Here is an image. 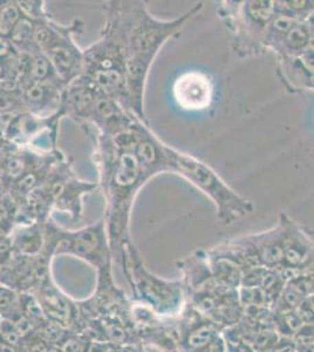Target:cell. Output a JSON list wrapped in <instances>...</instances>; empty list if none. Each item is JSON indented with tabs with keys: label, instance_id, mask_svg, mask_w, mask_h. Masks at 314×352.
Here are the masks:
<instances>
[{
	"label": "cell",
	"instance_id": "cell-6",
	"mask_svg": "<svg viewBox=\"0 0 314 352\" xmlns=\"http://www.w3.org/2000/svg\"><path fill=\"white\" fill-rule=\"evenodd\" d=\"M46 234L51 239L52 252L68 254L86 261L98 270L99 287L106 289L114 287L111 274L113 252L104 219L76 232L49 227Z\"/></svg>",
	"mask_w": 314,
	"mask_h": 352
},
{
	"label": "cell",
	"instance_id": "cell-26",
	"mask_svg": "<svg viewBox=\"0 0 314 352\" xmlns=\"http://www.w3.org/2000/svg\"><path fill=\"white\" fill-rule=\"evenodd\" d=\"M109 352H139L137 351V349L134 348V346H131V345L128 344H111V350Z\"/></svg>",
	"mask_w": 314,
	"mask_h": 352
},
{
	"label": "cell",
	"instance_id": "cell-14",
	"mask_svg": "<svg viewBox=\"0 0 314 352\" xmlns=\"http://www.w3.org/2000/svg\"><path fill=\"white\" fill-rule=\"evenodd\" d=\"M313 50V19L297 21L273 51L279 56H300Z\"/></svg>",
	"mask_w": 314,
	"mask_h": 352
},
{
	"label": "cell",
	"instance_id": "cell-9",
	"mask_svg": "<svg viewBox=\"0 0 314 352\" xmlns=\"http://www.w3.org/2000/svg\"><path fill=\"white\" fill-rule=\"evenodd\" d=\"M284 227V263L282 268L297 272H312L313 267V232L287 212L279 214Z\"/></svg>",
	"mask_w": 314,
	"mask_h": 352
},
{
	"label": "cell",
	"instance_id": "cell-1",
	"mask_svg": "<svg viewBox=\"0 0 314 352\" xmlns=\"http://www.w3.org/2000/svg\"><path fill=\"white\" fill-rule=\"evenodd\" d=\"M203 1L172 19H159L151 14L146 1L122 0L126 28V88L128 106L141 120L149 124L144 112V89L151 65L167 41L181 36L189 21L203 10Z\"/></svg>",
	"mask_w": 314,
	"mask_h": 352
},
{
	"label": "cell",
	"instance_id": "cell-25",
	"mask_svg": "<svg viewBox=\"0 0 314 352\" xmlns=\"http://www.w3.org/2000/svg\"><path fill=\"white\" fill-rule=\"evenodd\" d=\"M293 314H295V312H293V310H290V312H287V315H289V316L284 317V324H287V328H291V331L297 332L300 328H298L297 325L290 324V318H293ZM295 323H300V324H302V320L299 318V316L298 315H297V314H295Z\"/></svg>",
	"mask_w": 314,
	"mask_h": 352
},
{
	"label": "cell",
	"instance_id": "cell-18",
	"mask_svg": "<svg viewBox=\"0 0 314 352\" xmlns=\"http://www.w3.org/2000/svg\"><path fill=\"white\" fill-rule=\"evenodd\" d=\"M23 13L18 5L8 4L0 8V36L8 38L13 28H16Z\"/></svg>",
	"mask_w": 314,
	"mask_h": 352
},
{
	"label": "cell",
	"instance_id": "cell-16",
	"mask_svg": "<svg viewBox=\"0 0 314 352\" xmlns=\"http://www.w3.org/2000/svg\"><path fill=\"white\" fill-rule=\"evenodd\" d=\"M314 3L309 0H276V13L297 21L313 19Z\"/></svg>",
	"mask_w": 314,
	"mask_h": 352
},
{
	"label": "cell",
	"instance_id": "cell-24",
	"mask_svg": "<svg viewBox=\"0 0 314 352\" xmlns=\"http://www.w3.org/2000/svg\"><path fill=\"white\" fill-rule=\"evenodd\" d=\"M13 45L8 38L6 36H0V58L6 56L11 53Z\"/></svg>",
	"mask_w": 314,
	"mask_h": 352
},
{
	"label": "cell",
	"instance_id": "cell-13",
	"mask_svg": "<svg viewBox=\"0 0 314 352\" xmlns=\"http://www.w3.org/2000/svg\"><path fill=\"white\" fill-rule=\"evenodd\" d=\"M99 189V184L80 180L72 175L64 184L56 197L53 207L61 212L69 214L73 222L80 220L84 212V199Z\"/></svg>",
	"mask_w": 314,
	"mask_h": 352
},
{
	"label": "cell",
	"instance_id": "cell-7",
	"mask_svg": "<svg viewBox=\"0 0 314 352\" xmlns=\"http://www.w3.org/2000/svg\"><path fill=\"white\" fill-rule=\"evenodd\" d=\"M120 264L135 296L144 307L161 316H174L179 311L183 302L181 282H170L153 275L133 242L126 247Z\"/></svg>",
	"mask_w": 314,
	"mask_h": 352
},
{
	"label": "cell",
	"instance_id": "cell-29",
	"mask_svg": "<svg viewBox=\"0 0 314 352\" xmlns=\"http://www.w3.org/2000/svg\"><path fill=\"white\" fill-rule=\"evenodd\" d=\"M0 320H1V317H0Z\"/></svg>",
	"mask_w": 314,
	"mask_h": 352
},
{
	"label": "cell",
	"instance_id": "cell-17",
	"mask_svg": "<svg viewBox=\"0 0 314 352\" xmlns=\"http://www.w3.org/2000/svg\"><path fill=\"white\" fill-rule=\"evenodd\" d=\"M14 244L20 252L34 255L43 248L44 235L41 229L36 224H33L31 227L23 229L16 234Z\"/></svg>",
	"mask_w": 314,
	"mask_h": 352
},
{
	"label": "cell",
	"instance_id": "cell-21",
	"mask_svg": "<svg viewBox=\"0 0 314 352\" xmlns=\"http://www.w3.org/2000/svg\"><path fill=\"white\" fill-rule=\"evenodd\" d=\"M18 297L16 292L8 288L0 287V315H8L16 311Z\"/></svg>",
	"mask_w": 314,
	"mask_h": 352
},
{
	"label": "cell",
	"instance_id": "cell-3",
	"mask_svg": "<svg viewBox=\"0 0 314 352\" xmlns=\"http://www.w3.org/2000/svg\"><path fill=\"white\" fill-rule=\"evenodd\" d=\"M104 10L106 16L104 28L99 41L85 50L84 69L80 76L129 111L126 88L127 47L122 0L107 1Z\"/></svg>",
	"mask_w": 314,
	"mask_h": 352
},
{
	"label": "cell",
	"instance_id": "cell-19",
	"mask_svg": "<svg viewBox=\"0 0 314 352\" xmlns=\"http://www.w3.org/2000/svg\"><path fill=\"white\" fill-rule=\"evenodd\" d=\"M45 308L47 309L49 315H52L56 320H65L69 318V305L64 297L56 292H47L45 295Z\"/></svg>",
	"mask_w": 314,
	"mask_h": 352
},
{
	"label": "cell",
	"instance_id": "cell-8",
	"mask_svg": "<svg viewBox=\"0 0 314 352\" xmlns=\"http://www.w3.org/2000/svg\"><path fill=\"white\" fill-rule=\"evenodd\" d=\"M109 138L116 147L134 155L149 180L159 174H170L171 146L151 131L150 124L135 119L122 132Z\"/></svg>",
	"mask_w": 314,
	"mask_h": 352
},
{
	"label": "cell",
	"instance_id": "cell-28",
	"mask_svg": "<svg viewBox=\"0 0 314 352\" xmlns=\"http://www.w3.org/2000/svg\"><path fill=\"white\" fill-rule=\"evenodd\" d=\"M3 76V67H1V65H0V78Z\"/></svg>",
	"mask_w": 314,
	"mask_h": 352
},
{
	"label": "cell",
	"instance_id": "cell-23",
	"mask_svg": "<svg viewBox=\"0 0 314 352\" xmlns=\"http://www.w3.org/2000/svg\"><path fill=\"white\" fill-rule=\"evenodd\" d=\"M86 345L81 342L80 338L71 337L65 342L64 345L60 348L61 352H84Z\"/></svg>",
	"mask_w": 314,
	"mask_h": 352
},
{
	"label": "cell",
	"instance_id": "cell-4",
	"mask_svg": "<svg viewBox=\"0 0 314 352\" xmlns=\"http://www.w3.org/2000/svg\"><path fill=\"white\" fill-rule=\"evenodd\" d=\"M170 174L183 177L203 192L215 204L217 219L223 224H234L255 210L254 204L231 188L215 169L195 156L174 147L170 148Z\"/></svg>",
	"mask_w": 314,
	"mask_h": 352
},
{
	"label": "cell",
	"instance_id": "cell-20",
	"mask_svg": "<svg viewBox=\"0 0 314 352\" xmlns=\"http://www.w3.org/2000/svg\"><path fill=\"white\" fill-rule=\"evenodd\" d=\"M33 31H34V23L26 16H21L16 28L8 36L12 45L33 44Z\"/></svg>",
	"mask_w": 314,
	"mask_h": 352
},
{
	"label": "cell",
	"instance_id": "cell-10",
	"mask_svg": "<svg viewBox=\"0 0 314 352\" xmlns=\"http://www.w3.org/2000/svg\"><path fill=\"white\" fill-rule=\"evenodd\" d=\"M72 28L56 44L45 51L56 74L66 86L79 78L84 69V51L74 41V36L84 31V21L76 19Z\"/></svg>",
	"mask_w": 314,
	"mask_h": 352
},
{
	"label": "cell",
	"instance_id": "cell-12",
	"mask_svg": "<svg viewBox=\"0 0 314 352\" xmlns=\"http://www.w3.org/2000/svg\"><path fill=\"white\" fill-rule=\"evenodd\" d=\"M314 50L300 56L277 58V76L287 92L292 94L313 92Z\"/></svg>",
	"mask_w": 314,
	"mask_h": 352
},
{
	"label": "cell",
	"instance_id": "cell-27",
	"mask_svg": "<svg viewBox=\"0 0 314 352\" xmlns=\"http://www.w3.org/2000/svg\"><path fill=\"white\" fill-rule=\"evenodd\" d=\"M0 352H16V346L8 344L3 340H0Z\"/></svg>",
	"mask_w": 314,
	"mask_h": 352
},
{
	"label": "cell",
	"instance_id": "cell-15",
	"mask_svg": "<svg viewBox=\"0 0 314 352\" xmlns=\"http://www.w3.org/2000/svg\"><path fill=\"white\" fill-rule=\"evenodd\" d=\"M218 335V324L202 322L189 330L184 337L183 344L189 352H197L210 344Z\"/></svg>",
	"mask_w": 314,
	"mask_h": 352
},
{
	"label": "cell",
	"instance_id": "cell-5",
	"mask_svg": "<svg viewBox=\"0 0 314 352\" xmlns=\"http://www.w3.org/2000/svg\"><path fill=\"white\" fill-rule=\"evenodd\" d=\"M217 16L232 36V50L239 59L267 53L264 39L276 16V0L219 1Z\"/></svg>",
	"mask_w": 314,
	"mask_h": 352
},
{
	"label": "cell",
	"instance_id": "cell-22",
	"mask_svg": "<svg viewBox=\"0 0 314 352\" xmlns=\"http://www.w3.org/2000/svg\"><path fill=\"white\" fill-rule=\"evenodd\" d=\"M26 164L23 159H20L18 156L11 157L6 162V173L10 177L13 179H21L23 176L26 175Z\"/></svg>",
	"mask_w": 314,
	"mask_h": 352
},
{
	"label": "cell",
	"instance_id": "cell-11",
	"mask_svg": "<svg viewBox=\"0 0 314 352\" xmlns=\"http://www.w3.org/2000/svg\"><path fill=\"white\" fill-rule=\"evenodd\" d=\"M172 96L181 109L199 112L209 109L214 100V84L207 73L188 71L176 78Z\"/></svg>",
	"mask_w": 314,
	"mask_h": 352
},
{
	"label": "cell",
	"instance_id": "cell-2",
	"mask_svg": "<svg viewBox=\"0 0 314 352\" xmlns=\"http://www.w3.org/2000/svg\"><path fill=\"white\" fill-rule=\"evenodd\" d=\"M94 164L104 194V224L113 258L119 262L131 242V217L139 190L149 179L131 153L116 147L111 138L94 133Z\"/></svg>",
	"mask_w": 314,
	"mask_h": 352
}]
</instances>
